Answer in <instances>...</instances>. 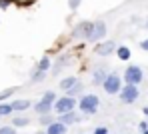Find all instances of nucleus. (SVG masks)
Returning a JSON list of instances; mask_svg holds the SVG:
<instances>
[{
    "instance_id": "obj_1",
    "label": "nucleus",
    "mask_w": 148,
    "mask_h": 134,
    "mask_svg": "<svg viewBox=\"0 0 148 134\" xmlns=\"http://www.w3.org/2000/svg\"><path fill=\"white\" fill-rule=\"evenodd\" d=\"M78 108L82 114H96L100 108V98L96 94H82V98L78 100Z\"/></svg>"
},
{
    "instance_id": "obj_2",
    "label": "nucleus",
    "mask_w": 148,
    "mask_h": 134,
    "mask_svg": "<svg viewBox=\"0 0 148 134\" xmlns=\"http://www.w3.org/2000/svg\"><path fill=\"white\" fill-rule=\"evenodd\" d=\"M102 88H104L106 94H118L120 88H122V78H120V74H116V72L106 74V78L102 82Z\"/></svg>"
},
{
    "instance_id": "obj_3",
    "label": "nucleus",
    "mask_w": 148,
    "mask_h": 134,
    "mask_svg": "<svg viewBox=\"0 0 148 134\" xmlns=\"http://www.w3.org/2000/svg\"><path fill=\"white\" fill-rule=\"evenodd\" d=\"M142 78H144V72H142V68H140V66L130 64V66L124 70V80H126V84L138 86V84L142 82Z\"/></svg>"
},
{
    "instance_id": "obj_4",
    "label": "nucleus",
    "mask_w": 148,
    "mask_h": 134,
    "mask_svg": "<svg viewBox=\"0 0 148 134\" xmlns=\"http://www.w3.org/2000/svg\"><path fill=\"white\" fill-rule=\"evenodd\" d=\"M120 100H122V104H132V102H136L138 100V96H140V90H138V86H132V84H126L120 88Z\"/></svg>"
},
{
    "instance_id": "obj_5",
    "label": "nucleus",
    "mask_w": 148,
    "mask_h": 134,
    "mask_svg": "<svg viewBox=\"0 0 148 134\" xmlns=\"http://www.w3.org/2000/svg\"><path fill=\"white\" fill-rule=\"evenodd\" d=\"M76 98H70V96H62V98H56V102H54V110L58 112V114H66V112H72L74 108H76Z\"/></svg>"
},
{
    "instance_id": "obj_6",
    "label": "nucleus",
    "mask_w": 148,
    "mask_h": 134,
    "mask_svg": "<svg viewBox=\"0 0 148 134\" xmlns=\"http://www.w3.org/2000/svg\"><path fill=\"white\" fill-rule=\"evenodd\" d=\"M92 26H94V22H90V20H82V22H78L72 30V38H78V40H88L90 38V34H92Z\"/></svg>"
},
{
    "instance_id": "obj_7",
    "label": "nucleus",
    "mask_w": 148,
    "mask_h": 134,
    "mask_svg": "<svg viewBox=\"0 0 148 134\" xmlns=\"http://www.w3.org/2000/svg\"><path fill=\"white\" fill-rule=\"evenodd\" d=\"M114 52H116V42L114 40H102L94 48V54H98V56H108V54H114Z\"/></svg>"
},
{
    "instance_id": "obj_8",
    "label": "nucleus",
    "mask_w": 148,
    "mask_h": 134,
    "mask_svg": "<svg viewBox=\"0 0 148 134\" xmlns=\"http://www.w3.org/2000/svg\"><path fill=\"white\" fill-rule=\"evenodd\" d=\"M106 36V22H94V26H92V34H90V42H102V38Z\"/></svg>"
},
{
    "instance_id": "obj_9",
    "label": "nucleus",
    "mask_w": 148,
    "mask_h": 134,
    "mask_svg": "<svg viewBox=\"0 0 148 134\" xmlns=\"http://www.w3.org/2000/svg\"><path fill=\"white\" fill-rule=\"evenodd\" d=\"M52 106H54V102L40 98V100L34 104V112H36V114H40V116H46V114H50V112H52Z\"/></svg>"
},
{
    "instance_id": "obj_10",
    "label": "nucleus",
    "mask_w": 148,
    "mask_h": 134,
    "mask_svg": "<svg viewBox=\"0 0 148 134\" xmlns=\"http://www.w3.org/2000/svg\"><path fill=\"white\" fill-rule=\"evenodd\" d=\"M58 122L60 124H64V126H70V124H76V122H80V116L76 114V112H66V114H60V118H58Z\"/></svg>"
},
{
    "instance_id": "obj_11",
    "label": "nucleus",
    "mask_w": 148,
    "mask_h": 134,
    "mask_svg": "<svg viewBox=\"0 0 148 134\" xmlns=\"http://www.w3.org/2000/svg\"><path fill=\"white\" fill-rule=\"evenodd\" d=\"M66 130H68V126H64V124H60L58 120H54L50 126H46L44 132L46 134H66Z\"/></svg>"
},
{
    "instance_id": "obj_12",
    "label": "nucleus",
    "mask_w": 148,
    "mask_h": 134,
    "mask_svg": "<svg viewBox=\"0 0 148 134\" xmlns=\"http://www.w3.org/2000/svg\"><path fill=\"white\" fill-rule=\"evenodd\" d=\"M10 106H12V112H24L32 106V102L30 100H14V102H10Z\"/></svg>"
},
{
    "instance_id": "obj_13",
    "label": "nucleus",
    "mask_w": 148,
    "mask_h": 134,
    "mask_svg": "<svg viewBox=\"0 0 148 134\" xmlns=\"http://www.w3.org/2000/svg\"><path fill=\"white\" fill-rule=\"evenodd\" d=\"M106 74H108V72H106L104 68H96V70H94V74H92V82L102 86V82H104V78H106Z\"/></svg>"
},
{
    "instance_id": "obj_14",
    "label": "nucleus",
    "mask_w": 148,
    "mask_h": 134,
    "mask_svg": "<svg viewBox=\"0 0 148 134\" xmlns=\"http://www.w3.org/2000/svg\"><path fill=\"white\" fill-rule=\"evenodd\" d=\"M76 82H78V78H76V76H66V78H62V80H60V88L66 92V90H70V88H72Z\"/></svg>"
},
{
    "instance_id": "obj_15",
    "label": "nucleus",
    "mask_w": 148,
    "mask_h": 134,
    "mask_svg": "<svg viewBox=\"0 0 148 134\" xmlns=\"http://www.w3.org/2000/svg\"><path fill=\"white\" fill-rule=\"evenodd\" d=\"M82 90H84V84L78 80L76 84H74L70 90H66V96H70V98H74V96H78V94H82Z\"/></svg>"
},
{
    "instance_id": "obj_16",
    "label": "nucleus",
    "mask_w": 148,
    "mask_h": 134,
    "mask_svg": "<svg viewBox=\"0 0 148 134\" xmlns=\"http://www.w3.org/2000/svg\"><path fill=\"white\" fill-rule=\"evenodd\" d=\"M30 124V118H26V116H16V118H12V126L14 128H22V126H28Z\"/></svg>"
},
{
    "instance_id": "obj_17",
    "label": "nucleus",
    "mask_w": 148,
    "mask_h": 134,
    "mask_svg": "<svg viewBox=\"0 0 148 134\" xmlns=\"http://www.w3.org/2000/svg\"><path fill=\"white\" fill-rule=\"evenodd\" d=\"M116 56L120 60H130V48L128 46H116Z\"/></svg>"
},
{
    "instance_id": "obj_18",
    "label": "nucleus",
    "mask_w": 148,
    "mask_h": 134,
    "mask_svg": "<svg viewBox=\"0 0 148 134\" xmlns=\"http://www.w3.org/2000/svg\"><path fill=\"white\" fill-rule=\"evenodd\" d=\"M36 68H38L40 72H48V70H50V56H42Z\"/></svg>"
},
{
    "instance_id": "obj_19",
    "label": "nucleus",
    "mask_w": 148,
    "mask_h": 134,
    "mask_svg": "<svg viewBox=\"0 0 148 134\" xmlns=\"http://www.w3.org/2000/svg\"><path fill=\"white\" fill-rule=\"evenodd\" d=\"M30 78H32L34 82H40V80H44V78H46V72H40L38 68H34V70L30 72Z\"/></svg>"
},
{
    "instance_id": "obj_20",
    "label": "nucleus",
    "mask_w": 148,
    "mask_h": 134,
    "mask_svg": "<svg viewBox=\"0 0 148 134\" xmlns=\"http://www.w3.org/2000/svg\"><path fill=\"white\" fill-rule=\"evenodd\" d=\"M14 92H16V88H14V86H12V88H6V90H2V92H0V104H2L6 98H10Z\"/></svg>"
},
{
    "instance_id": "obj_21",
    "label": "nucleus",
    "mask_w": 148,
    "mask_h": 134,
    "mask_svg": "<svg viewBox=\"0 0 148 134\" xmlns=\"http://www.w3.org/2000/svg\"><path fill=\"white\" fill-rule=\"evenodd\" d=\"M38 122H40L42 126H50V124L54 122V118H52L50 114H46V116H40V118H38Z\"/></svg>"
},
{
    "instance_id": "obj_22",
    "label": "nucleus",
    "mask_w": 148,
    "mask_h": 134,
    "mask_svg": "<svg viewBox=\"0 0 148 134\" xmlns=\"http://www.w3.org/2000/svg\"><path fill=\"white\" fill-rule=\"evenodd\" d=\"M8 114H12V106L10 104H0V116H8Z\"/></svg>"
},
{
    "instance_id": "obj_23",
    "label": "nucleus",
    "mask_w": 148,
    "mask_h": 134,
    "mask_svg": "<svg viewBox=\"0 0 148 134\" xmlns=\"http://www.w3.org/2000/svg\"><path fill=\"white\" fill-rule=\"evenodd\" d=\"M0 134H18V132H16L14 126H2L0 128Z\"/></svg>"
},
{
    "instance_id": "obj_24",
    "label": "nucleus",
    "mask_w": 148,
    "mask_h": 134,
    "mask_svg": "<svg viewBox=\"0 0 148 134\" xmlns=\"http://www.w3.org/2000/svg\"><path fill=\"white\" fill-rule=\"evenodd\" d=\"M44 100H50V102H56V94L52 92V90H48V92H44V96H42Z\"/></svg>"
},
{
    "instance_id": "obj_25",
    "label": "nucleus",
    "mask_w": 148,
    "mask_h": 134,
    "mask_svg": "<svg viewBox=\"0 0 148 134\" xmlns=\"http://www.w3.org/2000/svg\"><path fill=\"white\" fill-rule=\"evenodd\" d=\"M80 2H82V0H68V6H70V10H76V8L80 6Z\"/></svg>"
},
{
    "instance_id": "obj_26",
    "label": "nucleus",
    "mask_w": 148,
    "mask_h": 134,
    "mask_svg": "<svg viewBox=\"0 0 148 134\" xmlns=\"http://www.w3.org/2000/svg\"><path fill=\"white\" fill-rule=\"evenodd\" d=\"M92 134H110V132H108L106 126H98V128H94V132H92Z\"/></svg>"
},
{
    "instance_id": "obj_27",
    "label": "nucleus",
    "mask_w": 148,
    "mask_h": 134,
    "mask_svg": "<svg viewBox=\"0 0 148 134\" xmlns=\"http://www.w3.org/2000/svg\"><path fill=\"white\" fill-rule=\"evenodd\" d=\"M140 48H142V50H146V52H148V38H144V40L140 42Z\"/></svg>"
},
{
    "instance_id": "obj_28",
    "label": "nucleus",
    "mask_w": 148,
    "mask_h": 134,
    "mask_svg": "<svg viewBox=\"0 0 148 134\" xmlns=\"http://www.w3.org/2000/svg\"><path fill=\"white\" fill-rule=\"evenodd\" d=\"M140 130H142V132L148 130V122H146V120H142V122H140Z\"/></svg>"
},
{
    "instance_id": "obj_29",
    "label": "nucleus",
    "mask_w": 148,
    "mask_h": 134,
    "mask_svg": "<svg viewBox=\"0 0 148 134\" xmlns=\"http://www.w3.org/2000/svg\"><path fill=\"white\" fill-rule=\"evenodd\" d=\"M8 6V0H0V8H6Z\"/></svg>"
},
{
    "instance_id": "obj_30",
    "label": "nucleus",
    "mask_w": 148,
    "mask_h": 134,
    "mask_svg": "<svg viewBox=\"0 0 148 134\" xmlns=\"http://www.w3.org/2000/svg\"><path fill=\"white\" fill-rule=\"evenodd\" d=\"M36 134H46V132H44V130H38V132H36Z\"/></svg>"
},
{
    "instance_id": "obj_31",
    "label": "nucleus",
    "mask_w": 148,
    "mask_h": 134,
    "mask_svg": "<svg viewBox=\"0 0 148 134\" xmlns=\"http://www.w3.org/2000/svg\"><path fill=\"white\" fill-rule=\"evenodd\" d=\"M144 28H146V30H148V20H146V22H144Z\"/></svg>"
},
{
    "instance_id": "obj_32",
    "label": "nucleus",
    "mask_w": 148,
    "mask_h": 134,
    "mask_svg": "<svg viewBox=\"0 0 148 134\" xmlns=\"http://www.w3.org/2000/svg\"><path fill=\"white\" fill-rule=\"evenodd\" d=\"M142 134H148V130H144V132H142Z\"/></svg>"
}]
</instances>
